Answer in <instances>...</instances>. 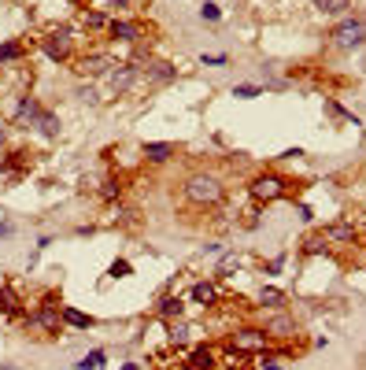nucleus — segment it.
I'll use <instances>...</instances> for the list:
<instances>
[{
  "mask_svg": "<svg viewBox=\"0 0 366 370\" xmlns=\"http://www.w3.org/2000/svg\"><path fill=\"white\" fill-rule=\"evenodd\" d=\"M181 196H185V204L207 211V207H218L226 200V185H222V178L211 174V170H196V174H189L185 185H181Z\"/></svg>",
  "mask_w": 366,
  "mask_h": 370,
  "instance_id": "1",
  "label": "nucleus"
},
{
  "mask_svg": "<svg viewBox=\"0 0 366 370\" xmlns=\"http://www.w3.org/2000/svg\"><path fill=\"white\" fill-rule=\"evenodd\" d=\"M270 345H274V341H270V334L263 326H237V329H230V334H226V348L248 355V359H255V355L267 352Z\"/></svg>",
  "mask_w": 366,
  "mask_h": 370,
  "instance_id": "2",
  "label": "nucleus"
},
{
  "mask_svg": "<svg viewBox=\"0 0 366 370\" xmlns=\"http://www.w3.org/2000/svg\"><path fill=\"white\" fill-rule=\"evenodd\" d=\"M248 196H252L255 204H278L289 196V181L281 174H274V170H263V174H255L248 181Z\"/></svg>",
  "mask_w": 366,
  "mask_h": 370,
  "instance_id": "3",
  "label": "nucleus"
},
{
  "mask_svg": "<svg viewBox=\"0 0 366 370\" xmlns=\"http://www.w3.org/2000/svg\"><path fill=\"white\" fill-rule=\"evenodd\" d=\"M108 34H111V41H119V45H141L152 37V26L141 22V19H111Z\"/></svg>",
  "mask_w": 366,
  "mask_h": 370,
  "instance_id": "4",
  "label": "nucleus"
},
{
  "mask_svg": "<svg viewBox=\"0 0 366 370\" xmlns=\"http://www.w3.org/2000/svg\"><path fill=\"white\" fill-rule=\"evenodd\" d=\"M30 322L37 326V329H45V334H63V308L56 303V296H45L37 308L30 311Z\"/></svg>",
  "mask_w": 366,
  "mask_h": 370,
  "instance_id": "5",
  "label": "nucleus"
},
{
  "mask_svg": "<svg viewBox=\"0 0 366 370\" xmlns=\"http://www.w3.org/2000/svg\"><path fill=\"white\" fill-rule=\"evenodd\" d=\"M330 37H333V48L351 52V48H359V45L366 41V22H363V19H341Z\"/></svg>",
  "mask_w": 366,
  "mask_h": 370,
  "instance_id": "6",
  "label": "nucleus"
},
{
  "mask_svg": "<svg viewBox=\"0 0 366 370\" xmlns=\"http://www.w3.org/2000/svg\"><path fill=\"white\" fill-rule=\"evenodd\" d=\"M45 52H48V60L67 63L74 56V30L71 26H56V30L45 37Z\"/></svg>",
  "mask_w": 366,
  "mask_h": 370,
  "instance_id": "7",
  "label": "nucleus"
},
{
  "mask_svg": "<svg viewBox=\"0 0 366 370\" xmlns=\"http://www.w3.org/2000/svg\"><path fill=\"white\" fill-rule=\"evenodd\" d=\"M322 237L330 241V248H351V245H359L363 241V230L356 226V222H348V219H337L330 222V226H322Z\"/></svg>",
  "mask_w": 366,
  "mask_h": 370,
  "instance_id": "8",
  "label": "nucleus"
},
{
  "mask_svg": "<svg viewBox=\"0 0 366 370\" xmlns=\"http://www.w3.org/2000/svg\"><path fill=\"white\" fill-rule=\"evenodd\" d=\"M137 82H141V63H115L108 71V85H111L115 97H126Z\"/></svg>",
  "mask_w": 366,
  "mask_h": 370,
  "instance_id": "9",
  "label": "nucleus"
},
{
  "mask_svg": "<svg viewBox=\"0 0 366 370\" xmlns=\"http://www.w3.org/2000/svg\"><path fill=\"white\" fill-rule=\"evenodd\" d=\"M189 300L196 303V308H204V311H215L218 303L226 300V293H222L218 282H196L192 293H189Z\"/></svg>",
  "mask_w": 366,
  "mask_h": 370,
  "instance_id": "10",
  "label": "nucleus"
},
{
  "mask_svg": "<svg viewBox=\"0 0 366 370\" xmlns=\"http://www.w3.org/2000/svg\"><path fill=\"white\" fill-rule=\"evenodd\" d=\"M174 78H178V67L167 60H148L141 67V82H148V85H171Z\"/></svg>",
  "mask_w": 366,
  "mask_h": 370,
  "instance_id": "11",
  "label": "nucleus"
},
{
  "mask_svg": "<svg viewBox=\"0 0 366 370\" xmlns=\"http://www.w3.org/2000/svg\"><path fill=\"white\" fill-rule=\"evenodd\" d=\"M218 345H196L185 355V370H218Z\"/></svg>",
  "mask_w": 366,
  "mask_h": 370,
  "instance_id": "12",
  "label": "nucleus"
},
{
  "mask_svg": "<svg viewBox=\"0 0 366 370\" xmlns=\"http://www.w3.org/2000/svg\"><path fill=\"white\" fill-rule=\"evenodd\" d=\"M115 67V60L108 56V52H89V56H82V60H78V74H82V78H100V74H108Z\"/></svg>",
  "mask_w": 366,
  "mask_h": 370,
  "instance_id": "13",
  "label": "nucleus"
},
{
  "mask_svg": "<svg viewBox=\"0 0 366 370\" xmlns=\"http://www.w3.org/2000/svg\"><path fill=\"white\" fill-rule=\"evenodd\" d=\"M263 329L270 334V341H293L296 337V319H293V315H285V308H281V311L270 315Z\"/></svg>",
  "mask_w": 366,
  "mask_h": 370,
  "instance_id": "14",
  "label": "nucleus"
},
{
  "mask_svg": "<svg viewBox=\"0 0 366 370\" xmlns=\"http://www.w3.org/2000/svg\"><path fill=\"white\" fill-rule=\"evenodd\" d=\"M289 359H293V348H289V345H285V348H274V345H270L267 352H259V355H255L259 370H281Z\"/></svg>",
  "mask_w": 366,
  "mask_h": 370,
  "instance_id": "15",
  "label": "nucleus"
},
{
  "mask_svg": "<svg viewBox=\"0 0 366 370\" xmlns=\"http://www.w3.org/2000/svg\"><path fill=\"white\" fill-rule=\"evenodd\" d=\"M41 104H37L34 97H22L19 100V108H15V126H22V130H30V126H37V118H41Z\"/></svg>",
  "mask_w": 366,
  "mask_h": 370,
  "instance_id": "16",
  "label": "nucleus"
},
{
  "mask_svg": "<svg viewBox=\"0 0 366 370\" xmlns=\"http://www.w3.org/2000/svg\"><path fill=\"white\" fill-rule=\"evenodd\" d=\"M155 315H160L163 322H174V319H185V300L174 296V293H167L160 303H155Z\"/></svg>",
  "mask_w": 366,
  "mask_h": 370,
  "instance_id": "17",
  "label": "nucleus"
},
{
  "mask_svg": "<svg viewBox=\"0 0 366 370\" xmlns=\"http://www.w3.org/2000/svg\"><path fill=\"white\" fill-rule=\"evenodd\" d=\"M0 315H8V319H26V308H22V300L11 285H0Z\"/></svg>",
  "mask_w": 366,
  "mask_h": 370,
  "instance_id": "18",
  "label": "nucleus"
},
{
  "mask_svg": "<svg viewBox=\"0 0 366 370\" xmlns=\"http://www.w3.org/2000/svg\"><path fill=\"white\" fill-rule=\"evenodd\" d=\"M141 152H145L148 163H167L174 156V144L171 141H145V149H141Z\"/></svg>",
  "mask_w": 366,
  "mask_h": 370,
  "instance_id": "19",
  "label": "nucleus"
},
{
  "mask_svg": "<svg viewBox=\"0 0 366 370\" xmlns=\"http://www.w3.org/2000/svg\"><path fill=\"white\" fill-rule=\"evenodd\" d=\"M285 300H289V296H285L281 289H274V285H263V289H259V308H267V311H281Z\"/></svg>",
  "mask_w": 366,
  "mask_h": 370,
  "instance_id": "20",
  "label": "nucleus"
},
{
  "mask_svg": "<svg viewBox=\"0 0 366 370\" xmlns=\"http://www.w3.org/2000/svg\"><path fill=\"white\" fill-rule=\"evenodd\" d=\"M189 334H192L189 322L185 319H174L171 322V334H167V345H171V348H185L189 345Z\"/></svg>",
  "mask_w": 366,
  "mask_h": 370,
  "instance_id": "21",
  "label": "nucleus"
},
{
  "mask_svg": "<svg viewBox=\"0 0 366 370\" xmlns=\"http://www.w3.org/2000/svg\"><path fill=\"white\" fill-rule=\"evenodd\" d=\"M244 267V256L241 252H226L218 259V267H215V278H233V270H241Z\"/></svg>",
  "mask_w": 366,
  "mask_h": 370,
  "instance_id": "22",
  "label": "nucleus"
},
{
  "mask_svg": "<svg viewBox=\"0 0 366 370\" xmlns=\"http://www.w3.org/2000/svg\"><path fill=\"white\" fill-rule=\"evenodd\" d=\"M122 193H126V181L122 178H108V181L100 185V200H108V204H119Z\"/></svg>",
  "mask_w": 366,
  "mask_h": 370,
  "instance_id": "23",
  "label": "nucleus"
},
{
  "mask_svg": "<svg viewBox=\"0 0 366 370\" xmlns=\"http://www.w3.org/2000/svg\"><path fill=\"white\" fill-rule=\"evenodd\" d=\"M311 4H315L318 15H348L351 0H311Z\"/></svg>",
  "mask_w": 366,
  "mask_h": 370,
  "instance_id": "24",
  "label": "nucleus"
},
{
  "mask_svg": "<svg viewBox=\"0 0 366 370\" xmlns=\"http://www.w3.org/2000/svg\"><path fill=\"white\" fill-rule=\"evenodd\" d=\"M108 15H104V11H89V8H82V26L85 30H108Z\"/></svg>",
  "mask_w": 366,
  "mask_h": 370,
  "instance_id": "25",
  "label": "nucleus"
},
{
  "mask_svg": "<svg viewBox=\"0 0 366 370\" xmlns=\"http://www.w3.org/2000/svg\"><path fill=\"white\" fill-rule=\"evenodd\" d=\"M63 322L74 326V329H89V326H93V319H89L85 311H78V308H63Z\"/></svg>",
  "mask_w": 366,
  "mask_h": 370,
  "instance_id": "26",
  "label": "nucleus"
},
{
  "mask_svg": "<svg viewBox=\"0 0 366 370\" xmlns=\"http://www.w3.org/2000/svg\"><path fill=\"white\" fill-rule=\"evenodd\" d=\"M322 252H330V241H325L322 230H318V233H311L304 241V256H322Z\"/></svg>",
  "mask_w": 366,
  "mask_h": 370,
  "instance_id": "27",
  "label": "nucleus"
},
{
  "mask_svg": "<svg viewBox=\"0 0 366 370\" xmlns=\"http://www.w3.org/2000/svg\"><path fill=\"white\" fill-rule=\"evenodd\" d=\"M22 56H26V45H19V41L0 45V63H15V60H22Z\"/></svg>",
  "mask_w": 366,
  "mask_h": 370,
  "instance_id": "28",
  "label": "nucleus"
},
{
  "mask_svg": "<svg viewBox=\"0 0 366 370\" xmlns=\"http://www.w3.org/2000/svg\"><path fill=\"white\" fill-rule=\"evenodd\" d=\"M37 126H41V134H45V137H59V118L52 115V111H41Z\"/></svg>",
  "mask_w": 366,
  "mask_h": 370,
  "instance_id": "29",
  "label": "nucleus"
},
{
  "mask_svg": "<svg viewBox=\"0 0 366 370\" xmlns=\"http://www.w3.org/2000/svg\"><path fill=\"white\" fill-rule=\"evenodd\" d=\"M104 359H108V355H104V352L97 348V352H89L85 359L78 363V370H100V366H104Z\"/></svg>",
  "mask_w": 366,
  "mask_h": 370,
  "instance_id": "30",
  "label": "nucleus"
},
{
  "mask_svg": "<svg viewBox=\"0 0 366 370\" xmlns=\"http://www.w3.org/2000/svg\"><path fill=\"white\" fill-rule=\"evenodd\" d=\"M78 100H85V104H100V97H97V85L89 82V85H78V92H74Z\"/></svg>",
  "mask_w": 366,
  "mask_h": 370,
  "instance_id": "31",
  "label": "nucleus"
},
{
  "mask_svg": "<svg viewBox=\"0 0 366 370\" xmlns=\"http://www.w3.org/2000/svg\"><path fill=\"white\" fill-rule=\"evenodd\" d=\"M115 215H119L115 222H122V226H137V211L134 207H115Z\"/></svg>",
  "mask_w": 366,
  "mask_h": 370,
  "instance_id": "32",
  "label": "nucleus"
},
{
  "mask_svg": "<svg viewBox=\"0 0 366 370\" xmlns=\"http://www.w3.org/2000/svg\"><path fill=\"white\" fill-rule=\"evenodd\" d=\"M108 274H111V278H129V274H134V267H129V259H115Z\"/></svg>",
  "mask_w": 366,
  "mask_h": 370,
  "instance_id": "33",
  "label": "nucleus"
},
{
  "mask_svg": "<svg viewBox=\"0 0 366 370\" xmlns=\"http://www.w3.org/2000/svg\"><path fill=\"white\" fill-rule=\"evenodd\" d=\"M200 19H204V22H218V19H222L218 4H204V8H200Z\"/></svg>",
  "mask_w": 366,
  "mask_h": 370,
  "instance_id": "34",
  "label": "nucleus"
},
{
  "mask_svg": "<svg viewBox=\"0 0 366 370\" xmlns=\"http://www.w3.org/2000/svg\"><path fill=\"white\" fill-rule=\"evenodd\" d=\"M233 97H241V100H252V97H259V85H237V89H233Z\"/></svg>",
  "mask_w": 366,
  "mask_h": 370,
  "instance_id": "35",
  "label": "nucleus"
},
{
  "mask_svg": "<svg viewBox=\"0 0 366 370\" xmlns=\"http://www.w3.org/2000/svg\"><path fill=\"white\" fill-rule=\"evenodd\" d=\"M241 226H244V230H255V226H259V219H255V207H248V211H244Z\"/></svg>",
  "mask_w": 366,
  "mask_h": 370,
  "instance_id": "36",
  "label": "nucleus"
},
{
  "mask_svg": "<svg viewBox=\"0 0 366 370\" xmlns=\"http://www.w3.org/2000/svg\"><path fill=\"white\" fill-rule=\"evenodd\" d=\"M281 270V259H270V263H263V274H278Z\"/></svg>",
  "mask_w": 366,
  "mask_h": 370,
  "instance_id": "37",
  "label": "nucleus"
},
{
  "mask_svg": "<svg viewBox=\"0 0 366 370\" xmlns=\"http://www.w3.org/2000/svg\"><path fill=\"white\" fill-rule=\"evenodd\" d=\"M111 8H137V0H108Z\"/></svg>",
  "mask_w": 366,
  "mask_h": 370,
  "instance_id": "38",
  "label": "nucleus"
},
{
  "mask_svg": "<svg viewBox=\"0 0 366 370\" xmlns=\"http://www.w3.org/2000/svg\"><path fill=\"white\" fill-rule=\"evenodd\" d=\"M4 137H8V123L0 118V144H4Z\"/></svg>",
  "mask_w": 366,
  "mask_h": 370,
  "instance_id": "39",
  "label": "nucleus"
},
{
  "mask_svg": "<svg viewBox=\"0 0 366 370\" xmlns=\"http://www.w3.org/2000/svg\"><path fill=\"white\" fill-rule=\"evenodd\" d=\"M74 4H85V0H74Z\"/></svg>",
  "mask_w": 366,
  "mask_h": 370,
  "instance_id": "40",
  "label": "nucleus"
},
{
  "mask_svg": "<svg viewBox=\"0 0 366 370\" xmlns=\"http://www.w3.org/2000/svg\"><path fill=\"white\" fill-rule=\"evenodd\" d=\"M0 370H11V366H0Z\"/></svg>",
  "mask_w": 366,
  "mask_h": 370,
  "instance_id": "41",
  "label": "nucleus"
},
{
  "mask_svg": "<svg viewBox=\"0 0 366 370\" xmlns=\"http://www.w3.org/2000/svg\"><path fill=\"white\" fill-rule=\"evenodd\" d=\"M363 22H366V19H363Z\"/></svg>",
  "mask_w": 366,
  "mask_h": 370,
  "instance_id": "42",
  "label": "nucleus"
}]
</instances>
